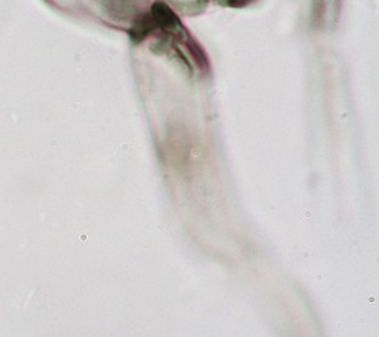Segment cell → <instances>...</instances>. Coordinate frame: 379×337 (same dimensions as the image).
<instances>
[{"mask_svg": "<svg viewBox=\"0 0 379 337\" xmlns=\"http://www.w3.org/2000/svg\"><path fill=\"white\" fill-rule=\"evenodd\" d=\"M252 0H226V5L229 6H244L247 3H251Z\"/></svg>", "mask_w": 379, "mask_h": 337, "instance_id": "1", "label": "cell"}]
</instances>
